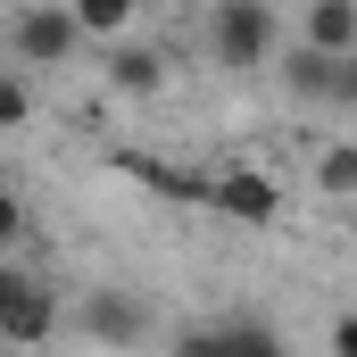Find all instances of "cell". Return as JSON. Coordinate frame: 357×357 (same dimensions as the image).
Here are the masks:
<instances>
[{
	"label": "cell",
	"instance_id": "6da1fadb",
	"mask_svg": "<svg viewBox=\"0 0 357 357\" xmlns=\"http://www.w3.org/2000/svg\"><path fill=\"white\" fill-rule=\"evenodd\" d=\"M208 50H216V67L258 75V67H274V50H282V25H274L266 0H216L208 8Z\"/></svg>",
	"mask_w": 357,
	"mask_h": 357
},
{
	"label": "cell",
	"instance_id": "7a4b0ae2",
	"mask_svg": "<svg viewBox=\"0 0 357 357\" xmlns=\"http://www.w3.org/2000/svg\"><path fill=\"white\" fill-rule=\"evenodd\" d=\"M0 42H8L25 67H67V59H75V42H84V25H75V8H67V0H42V8H17V17L0 25Z\"/></svg>",
	"mask_w": 357,
	"mask_h": 357
},
{
	"label": "cell",
	"instance_id": "3957f363",
	"mask_svg": "<svg viewBox=\"0 0 357 357\" xmlns=\"http://www.w3.org/2000/svg\"><path fill=\"white\" fill-rule=\"evenodd\" d=\"M208 208L225 225H274L282 216V183L266 167H225V175H208Z\"/></svg>",
	"mask_w": 357,
	"mask_h": 357
},
{
	"label": "cell",
	"instance_id": "277c9868",
	"mask_svg": "<svg viewBox=\"0 0 357 357\" xmlns=\"http://www.w3.org/2000/svg\"><path fill=\"white\" fill-rule=\"evenodd\" d=\"M274 75H282V91H291V100H333V108H341V91H349V75H341V50H316V42L274 50Z\"/></svg>",
	"mask_w": 357,
	"mask_h": 357
},
{
	"label": "cell",
	"instance_id": "5b68a950",
	"mask_svg": "<svg viewBox=\"0 0 357 357\" xmlns=\"http://www.w3.org/2000/svg\"><path fill=\"white\" fill-rule=\"evenodd\" d=\"M50 333H59V291H42V282L25 274V282L0 299V341H17V349H42Z\"/></svg>",
	"mask_w": 357,
	"mask_h": 357
},
{
	"label": "cell",
	"instance_id": "8992f818",
	"mask_svg": "<svg viewBox=\"0 0 357 357\" xmlns=\"http://www.w3.org/2000/svg\"><path fill=\"white\" fill-rule=\"evenodd\" d=\"M84 324L91 341H116V349H133V341H150V307L133 299V291H84Z\"/></svg>",
	"mask_w": 357,
	"mask_h": 357
},
{
	"label": "cell",
	"instance_id": "52a82bcc",
	"mask_svg": "<svg viewBox=\"0 0 357 357\" xmlns=\"http://www.w3.org/2000/svg\"><path fill=\"white\" fill-rule=\"evenodd\" d=\"M108 91H125V100H158L167 91V59L150 50V42H108Z\"/></svg>",
	"mask_w": 357,
	"mask_h": 357
},
{
	"label": "cell",
	"instance_id": "ba28073f",
	"mask_svg": "<svg viewBox=\"0 0 357 357\" xmlns=\"http://www.w3.org/2000/svg\"><path fill=\"white\" fill-rule=\"evenodd\" d=\"M125 175H142L150 191H167V199H183V208H208V175H199V167H167V158L125 150Z\"/></svg>",
	"mask_w": 357,
	"mask_h": 357
},
{
	"label": "cell",
	"instance_id": "9c48e42d",
	"mask_svg": "<svg viewBox=\"0 0 357 357\" xmlns=\"http://www.w3.org/2000/svg\"><path fill=\"white\" fill-rule=\"evenodd\" d=\"M299 42H316V50H349V42H357V0H307Z\"/></svg>",
	"mask_w": 357,
	"mask_h": 357
},
{
	"label": "cell",
	"instance_id": "30bf717a",
	"mask_svg": "<svg viewBox=\"0 0 357 357\" xmlns=\"http://www.w3.org/2000/svg\"><path fill=\"white\" fill-rule=\"evenodd\" d=\"M183 349H258V357H274V349H282V333H274V324H258V316H241V324L183 333Z\"/></svg>",
	"mask_w": 357,
	"mask_h": 357
},
{
	"label": "cell",
	"instance_id": "8fae6325",
	"mask_svg": "<svg viewBox=\"0 0 357 357\" xmlns=\"http://www.w3.org/2000/svg\"><path fill=\"white\" fill-rule=\"evenodd\" d=\"M316 191H324V199H349V191H357V142L316 150Z\"/></svg>",
	"mask_w": 357,
	"mask_h": 357
},
{
	"label": "cell",
	"instance_id": "7c38bea8",
	"mask_svg": "<svg viewBox=\"0 0 357 357\" xmlns=\"http://www.w3.org/2000/svg\"><path fill=\"white\" fill-rule=\"evenodd\" d=\"M67 8H75V25L100 33V42H116V33L133 25V0H67Z\"/></svg>",
	"mask_w": 357,
	"mask_h": 357
},
{
	"label": "cell",
	"instance_id": "4fadbf2b",
	"mask_svg": "<svg viewBox=\"0 0 357 357\" xmlns=\"http://www.w3.org/2000/svg\"><path fill=\"white\" fill-rule=\"evenodd\" d=\"M25 116H33V91L17 84V75H0V133H17Z\"/></svg>",
	"mask_w": 357,
	"mask_h": 357
},
{
	"label": "cell",
	"instance_id": "5bb4252c",
	"mask_svg": "<svg viewBox=\"0 0 357 357\" xmlns=\"http://www.w3.org/2000/svg\"><path fill=\"white\" fill-rule=\"evenodd\" d=\"M8 241H25V199H17V191H0V250H8Z\"/></svg>",
	"mask_w": 357,
	"mask_h": 357
},
{
	"label": "cell",
	"instance_id": "9a60e30c",
	"mask_svg": "<svg viewBox=\"0 0 357 357\" xmlns=\"http://www.w3.org/2000/svg\"><path fill=\"white\" fill-rule=\"evenodd\" d=\"M333 357H357V316H341V324H333Z\"/></svg>",
	"mask_w": 357,
	"mask_h": 357
},
{
	"label": "cell",
	"instance_id": "2e32d148",
	"mask_svg": "<svg viewBox=\"0 0 357 357\" xmlns=\"http://www.w3.org/2000/svg\"><path fill=\"white\" fill-rule=\"evenodd\" d=\"M341 75H349V91H341V108H357V42L341 50Z\"/></svg>",
	"mask_w": 357,
	"mask_h": 357
}]
</instances>
